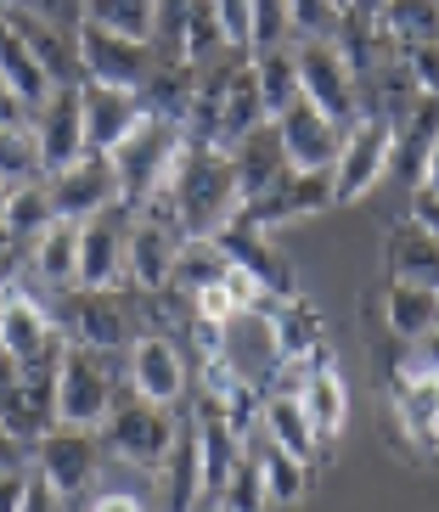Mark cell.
<instances>
[{
	"instance_id": "obj_18",
	"label": "cell",
	"mask_w": 439,
	"mask_h": 512,
	"mask_svg": "<svg viewBox=\"0 0 439 512\" xmlns=\"http://www.w3.org/2000/svg\"><path fill=\"white\" fill-rule=\"evenodd\" d=\"M259 434H271L282 451H293L299 462H310L316 456V445H321V434H316V422H310V411H304V400H299V389H276V394H265L259 400V422H254Z\"/></svg>"
},
{
	"instance_id": "obj_22",
	"label": "cell",
	"mask_w": 439,
	"mask_h": 512,
	"mask_svg": "<svg viewBox=\"0 0 439 512\" xmlns=\"http://www.w3.org/2000/svg\"><path fill=\"white\" fill-rule=\"evenodd\" d=\"M265 119V102H259V85H254V68H231L226 79V96H220V124H214V147L231 152L243 136H254Z\"/></svg>"
},
{
	"instance_id": "obj_2",
	"label": "cell",
	"mask_w": 439,
	"mask_h": 512,
	"mask_svg": "<svg viewBox=\"0 0 439 512\" xmlns=\"http://www.w3.org/2000/svg\"><path fill=\"white\" fill-rule=\"evenodd\" d=\"M186 147H192L186 124L169 119V113H158V107H147V113H141V124L124 136V147L107 152V158H113V169H119L124 209H130V203H136V209L158 203V197L169 192V181H175V169H181Z\"/></svg>"
},
{
	"instance_id": "obj_29",
	"label": "cell",
	"mask_w": 439,
	"mask_h": 512,
	"mask_svg": "<svg viewBox=\"0 0 439 512\" xmlns=\"http://www.w3.org/2000/svg\"><path fill=\"white\" fill-rule=\"evenodd\" d=\"M254 85H259V102H265V119H282L293 102H299V62H293L288 46H271V51H254Z\"/></svg>"
},
{
	"instance_id": "obj_38",
	"label": "cell",
	"mask_w": 439,
	"mask_h": 512,
	"mask_svg": "<svg viewBox=\"0 0 439 512\" xmlns=\"http://www.w3.org/2000/svg\"><path fill=\"white\" fill-rule=\"evenodd\" d=\"M214 23L226 51H254V0H214Z\"/></svg>"
},
{
	"instance_id": "obj_9",
	"label": "cell",
	"mask_w": 439,
	"mask_h": 512,
	"mask_svg": "<svg viewBox=\"0 0 439 512\" xmlns=\"http://www.w3.org/2000/svg\"><path fill=\"white\" fill-rule=\"evenodd\" d=\"M57 355H62V344H57V327H51L46 304L12 287L0 299V361H12L17 372H51Z\"/></svg>"
},
{
	"instance_id": "obj_24",
	"label": "cell",
	"mask_w": 439,
	"mask_h": 512,
	"mask_svg": "<svg viewBox=\"0 0 439 512\" xmlns=\"http://www.w3.org/2000/svg\"><path fill=\"white\" fill-rule=\"evenodd\" d=\"M248 456L259 462V473H265V490H271L276 507H293V501L310 490V462H299L293 451H282L271 434H248Z\"/></svg>"
},
{
	"instance_id": "obj_7",
	"label": "cell",
	"mask_w": 439,
	"mask_h": 512,
	"mask_svg": "<svg viewBox=\"0 0 439 512\" xmlns=\"http://www.w3.org/2000/svg\"><path fill=\"white\" fill-rule=\"evenodd\" d=\"M175 434H181V428H175L169 406H152V400L136 394V400H119L113 417L102 422V451H113L130 467H164Z\"/></svg>"
},
{
	"instance_id": "obj_44",
	"label": "cell",
	"mask_w": 439,
	"mask_h": 512,
	"mask_svg": "<svg viewBox=\"0 0 439 512\" xmlns=\"http://www.w3.org/2000/svg\"><path fill=\"white\" fill-rule=\"evenodd\" d=\"M68 507V501H57L51 496V484L40 479V473H34V484H29V501H23V512H62Z\"/></svg>"
},
{
	"instance_id": "obj_34",
	"label": "cell",
	"mask_w": 439,
	"mask_h": 512,
	"mask_svg": "<svg viewBox=\"0 0 439 512\" xmlns=\"http://www.w3.org/2000/svg\"><path fill=\"white\" fill-rule=\"evenodd\" d=\"M57 220V209H51V192L40 181H23L12 186V197H6V214H0V226H6V237L12 242H34L40 231Z\"/></svg>"
},
{
	"instance_id": "obj_6",
	"label": "cell",
	"mask_w": 439,
	"mask_h": 512,
	"mask_svg": "<svg viewBox=\"0 0 439 512\" xmlns=\"http://www.w3.org/2000/svg\"><path fill=\"white\" fill-rule=\"evenodd\" d=\"M394 169V119L372 113V119H355L344 130V147H338L333 164V203H355Z\"/></svg>"
},
{
	"instance_id": "obj_49",
	"label": "cell",
	"mask_w": 439,
	"mask_h": 512,
	"mask_svg": "<svg viewBox=\"0 0 439 512\" xmlns=\"http://www.w3.org/2000/svg\"><path fill=\"white\" fill-rule=\"evenodd\" d=\"M417 192H434V197H439V141H434V152H428L423 175H417Z\"/></svg>"
},
{
	"instance_id": "obj_19",
	"label": "cell",
	"mask_w": 439,
	"mask_h": 512,
	"mask_svg": "<svg viewBox=\"0 0 439 512\" xmlns=\"http://www.w3.org/2000/svg\"><path fill=\"white\" fill-rule=\"evenodd\" d=\"M259 316H265L271 355L282 366H299V361H310V355L321 349V316L304 299H276L271 310H259Z\"/></svg>"
},
{
	"instance_id": "obj_5",
	"label": "cell",
	"mask_w": 439,
	"mask_h": 512,
	"mask_svg": "<svg viewBox=\"0 0 439 512\" xmlns=\"http://www.w3.org/2000/svg\"><path fill=\"white\" fill-rule=\"evenodd\" d=\"M96 467H102V439L96 428H68V422H51L46 434L34 439V473L51 484L57 501H74L96 484Z\"/></svg>"
},
{
	"instance_id": "obj_8",
	"label": "cell",
	"mask_w": 439,
	"mask_h": 512,
	"mask_svg": "<svg viewBox=\"0 0 439 512\" xmlns=\"http://www.w3.org/2000/svg\"><path fill=\"white\" fill-rule=\"evenodd\" d=\"M181 220L175 214H164L158 203H147V209L130 220V242H124V282H136L141 293H164L169 282H175V254H181Z\"/></svg>"
},
{
	"instance_id": "obj_36",
	"label": "cell",
	"mask_w": 439,
	"mask_h": 512,
	"mask_svg": "<svg viewBox=\"0 0 439 512\" xmlns=\"http://www.w3.org/2000/svg\"><path fill=\"white\" fill-rule=\"evenodd\" d=\"M214 507L220 512H271V490H265V473H259L254 456H237V467L226 473V484H220V496H214Z\"/></svg>"
},
{
	"instance_id": "obj_26",
	"label": "cell",
	"mask_w": 439,
	"mask_h": 512,
	"mask_svg": "<svg viewBox=\"0 0 439 512\" xmlns=\"http://www.w3.org/2000/svg\"><path fill=\"white\" fill-rule=\"evenodd\" d=\"M29 271L51 287H74L79 282V220H51L40 237H34Z\"/></svg>"
},
{
	"instance_id": "obj_35",
	"label": "cell",
	"mask_w": 439,
	"mask_h": 512,
	"mask_svg": "<svg viewBox=\"0 0 439 512\" xmlns=\"http://www.w3.org/2000/svg\"><path fill=\"white\" fill-rule=\"evenodd\" d=\"M378 29L389 34L394 46L439 40V0H389V6L378 12Z\"/></svg>"
},
{
	"instance_id": "obj_50",
	"label": "cell",
	"mask_w": 439,
	"mask_h": 512,
	"mask_svg": "<svg viewBox=\"0 0 439 512\" xmlns=\"http://www.w3.org/2000/svg\"><path fill=\"white\" fill-rule=\"evenodd\" d=\"M6 197H12V181H6V175H0V214H6Z\"/></svg>"
},
{
	"instance_id": "obj_33",
	"label": "cell",
	"mask_w": 439,
	"mask_h": 512,
	"mask_svg": "<svg viewBox=\"0 0 439 512\" xmlns=\"http://www.w3.org/2000/svg\"><path fill=\"white\" fill-rule=\"evenodd\" d=\"M231 254L220 237H186L181 254H175V287L181 293H203V287H214L220 276H226Z\"/></svg>"
},
{
	"instance_id": "obj_39",
	"label": "cell",
	"mask_w": 439,
	"mask_h": 512,
	"mask_svg": "<svg viewBox=\"0 0 439 512\" xmlns=\"http://www.w3.org/2000/svg\"><path fill=\"white\" fill-rule=\"evenodd\" d=\"M400 68L417 85V96L439 102V40H423V46H400Z\"/></svg>"
},
{
	"instance_id": "obj_45",
	"label": "cell",
	"mask_w": 439,
	"mask_h": 512,
	"mask_svg": "<svg viewBox=\"0 0 439 512\" xmlns=\"http://www.w3.org/2000/svg\"><path fill=\"white\" fill-rule=\"evenodd\" d=\"M91 512H147L136 496H124V490H102V496L91 501Z\"/></svg>"
},
{
	"instance_id": "obj_1",
	"label": "cell",
	"mask_w": 439,
	"mask_h": 512,
	"mask_svg": "<svg viewBox=\"0 0 439 512\" xmlns=\"http://www.w3.org/2000/svg\"><path fill=\"white\" fill-rule=\"evenodd\" d=\"M158 203L175 209L186 237H220L226 226H237V214H243V186H237L231 152L192 141L181 169H175V181H169V192L158 197Z\"/></svg>"
},
{
	"instance_id": "obj_23",
	"label": "cell",
	"mask_w": 439,
	"mask_h": 512,
	"mask_svg": "<svg viewBox=\"0 0 439 512\" xmlns=\"http://www.w3.org/2000/svg\"><path fill=\"white\" fill-rule=\"evenodd\" d=\"M197 501H209V490H203V451H197V434L186 422L164 456V512H192Z\"/></svg>"
},
{
	"instance_id": "obj_16",
	"label": "cell",
	"mask_w": 439,
	"mask_h": 512,
	"mask_svg": "<svg viewBox=\"0 0 439 512\" xmlns=\"http://www.w3.org/2000/svg\"><path fill=\"white\" fill-rule=\"evenodd\" d=\"M79 107H85V147L91 152H119L124 136L147 113L141 91H113V85H79Z\"/></svg>"
},
{
	"instance_id": "obj_27",
	"label": "cell",
	"mask_w": 439,
	"mask_h": 512,
	"mask_svg": "<svg viewBox=\"0 0 439 512\" xmlns=\"http://www.w3.org/2000/svg\"><path fill=\"white\" fill-rule=\"evenodd\" d=\"M74 344L102 349V355L130 344V327H124V310L113 304V293H85V287H79V299H74Z\"/></svg>"
},
{
	"instance_id": "obj_43",
	"label": "cell",
	"mask_w": 439,
	"mask_h": 512,
	"mask_svg": "<svg viewBox=\"0 0 439 512\" xmlns=\"http://www.w3.org/2000/svg\"><path fill=\"white\" fill-rule=\"evenodd\" d=\"M411 220L439 237V197H434V192H417V197H411Z\"/></svg>"
},
{
	"instance_id": "obj_42",
	"label": "cell",
	"mask_w": 439,
	"mask_h": 512,
	"mask_svg": "<svg viewBox=\"0 0 439 512\" xmlns=\"http://www.w3.org/2000/svg\"><path fill=\"white\" fill-rule=\"evenodd\" d=\"M29 484H34V473H23V467H6V473H0V512H23V501H29Z\"/></svg>"
},
{
	"instance_id": "obj_51",
	"label": "cell",
	"mask_w": 439,
	"mask_h": 512,
	"mask_svg": "<svg viewBox=\"0 0 439 512\" xmlns=\"http://www.w3.org/2000/svg\"><path fill=\"white\" fill-rule=\"evenodd\" d=\"M0 248H12V237H6V226H0Z\"/></svg>"
},
{
	"instance_id": "obj_4",
	"label": "cell",
	"mask_w": 439,
	"mask_h": 512,
	"mask_svg": "<svg viewBox=\"0 0 439 512\" xmlns=\"http://www.w3.org/2000/svg\"><path fill=\"white\" fill-rule=\"evenodd\" d=\"M293 62H299V96L349 130V119H355V85H361L349 51L338 46L333 34H316V40L293 46Z\"/></svg>"
},
{
	"instance_id": "obj_25",
	"label": "cell",
	"mask_w": 439,
	"mask_h": 512,
	"mask_svg": "<svg viewBox=\"0 0 439 512\" xmlns=\"http://www.w3.org/2000/svg\"><path fill=\"white\" fill-rule=\"evenodd\" d=\"M383 321H389L394 338L417 344V338H428L439 327V293L434 287H417V282H389V293H383Z\"/></svg>"
},
{
	"instance_id": "obj_32",
	"label": "cell",
	"mask_w": 439,
	"mask_h": 512,
	"mask_svg": "<svg viewBox=\"0 0 439 512\" xmlns=\"http://www.w3.org/2000/svg\"><path fill=\"white\" fill-rule=\"evenodd\" d=\"M85 23L107 34H124V40H147L158 29V0H85Z\"/></svg>"
},
{
	"instance_id": "obj_3",
	"label": "cell",
	"mask_w": 439,
	"mask_h": 512,
	"mask_svg": "<svg viewBox=\"0 0 439 512\" xmlns=\"http://www.w3.org/2000/svg\"><path fill=\"white\" fill-rule=\"evenodd\" d=\"M119 406L113 394V372H107V355L102 349H85V344H62L57 366H51V411L57 422L68 428H102Z\"/></svg>"
},
{
	"instance_id": "obj_46",
	"label": "cell",
	"mask_w": 439,
	"mask_h": 512,
	"mask_svg": "<svg viewBox=\"0 0 439 512\" xmlns=\"http://www.w3.org/2000/svg\"><path fill=\"white\" fill-rule=\"evenodd\" d=\"M6 467H23V439H17L12 428H6V417H0V473H6Z\"/></svg>"
},
{
	"instance_id": "obj_14",
	"label": "cell",
	"mask_w": 439,
	"mask_h": 512,
	"mask_svg": "<svg viewBox=\"0 0 439 512\" xmlns=\"http://www.w3.org/2000/svg\"><path fill=\"white\" fill-rule=\"evenodd\" d=\"M276 124V141H282V158H288V169H333L338 164V147H344V124H333L321 107H310L299 96V102L282 113Z\"/></svg>"
},
{
	"instance_id": "obj_20",
	"label": "cell",
	"mask_w": 439,
	"mask_h": 512,
	"mask_svg": "<svg viewBox=\"0 0 439 512\" xmlns=\"http://www.w3.org/2000/svg\"><path fill=\"white\" fill-rule=\"evenodd\" d=\"M231 164H237L243 203H254L259 192H271V186L288 175V158H282V141H276V124H259L254 136L237 141V147H231Z\"/></svg>"
},
{
	"instance_id": "obj_17",
	"label": "cell",
	"mask_w": 439,
	"mask_h": 512,
	"mask_svg": "<svg viewBox=\"0 0 439 512\" xmlns=\"http://www.w3.org/2000/svg\"><path fill=\"white\" fill-rule=\"evenodd\" d=\"M383 259H389V282H417L439 293V237L423 231L417 220H400L383 237Z\"/></svg>"
},
{
	"instance_id": "obj_48",
	"label": "cell",
	"mask_w": 439,
	"mask_h": 512,
	"mask_svg": "<svg viewBox=\"0 0 439 512\" xmlns=\"http://www.w3.org/2000/svg\"><path fill=\"white\" fill-rule=\"evenodd\" d=\"M17 271H23V265H17V254H12V248H0V299L17 287Z\"/></svg>"
},
{
	"instance_id": "obj_37",
	"label": "cell",
	"mask_w": 439,
	"mask_h": 512,
	"mask_svg": "<svg viewBox=\"0 0 439 512\" xmlns=\"http://www.w3.org/2000/svg\"><path fill=\"white\" fill-rule=\"evenodd\" d=\"M34 169H40V147H34V130L23 124H0V175L12 186H23V181H34Z\"/></svg>"
},
{
	"instance_id": "obj_28",
	"label": "cell",
	"mask_w": 439,
	"mask_h": 512,
	"mask_svg": "<svg viewBox=\"0 0 439 512\" xmlns=\"http://www.w3.org/2000/svg\"><path fill=\"white\" fill-rule=\"evenodd\" d=\"M0 85H12V91L23 96L29 107H40L51 91H57V85H51V74L34 62V51L23 46V34H17L6 17H0Z\"/></svg>"
},
{
	"instance_id": "obj_31",
	"label": "cell",
	"mask_w": 439,
	"mask_h": 512,
	"mask_svg": "<svg viewBox=\"0 0 439 512\" xmlns=\"http://www.w3.org/2000/svg\"><path fill=\"white\" fill-rule=\"evenodd\" d=\"M175 34H181V40H175V57H181L186 68H203L209 57H220V51H226L220 23H214V0H186Z\"/></svg>"
},
{
	"instance_id": "obj_13",
	"label": "cell",
	"mask_w": 439,
	"mask_h": 512,
	"mask_svg": "<svg viewBox=\"0 0 439 512\" xmlns=\"http://www.w3.org/2000/svg\"><path fill=\"white\" fill-rule=\"evenodd\" d=\"M34 147H40V169L57 175V169L79 164L85 158V107H79V85H57L46 102L34 107Z\"/></svg>"
},
{
	"instance_id": "obj_47",
	"label": "cell",
	"mask_w": 439,
	"mask_h": 512,
	"mask_svg": "<svg viewBox=\"0 0 439 512\" xmlns=\"http://www.w3.org/2000/svg\"><path fill=\"white\" fill-rule=\"evenodd\" d=\"M411 361L423 366V372H434V377H439V327L428 332V338H417V349H411Z\"/></svg>"
},
{
	"instance_id": "obj_15",
	"label": "cell",
	"mask_w": 439,
	"mask_h": 512,
	"mask_svg": "<svg viewBox=\"0 0 439 512\" xmlns=\"http://www.w3.org/2000/svg\"><path fill=\"white\" fill-rule=\"evenodd\" d=\"M130 389L141 394V400H152V406H181L186 400V361L181 349L169 344V338H136L130 344Z\"/></svg>"
},
{
	"instance_id": "obj_41",
	"label": "cell",
	"mask_w": 439,
	"mask_h": 512,
	"mask_svg": "<svg viewBox=\"0 0 439 512\" xmlns=\"http://www.w3.org/2000/svg\"><path fill=\"white\" fill-rule=\"evenodd\" d=\"M293 29V17H288V0H254V51H271L282 46Z\"/></svg>"
},
{
	"instance_id": "obj_40",
	"label": "cell",
	"mask_w": 439,
	"mask_h": 512,
	"mask_svg": "<svg viewBox=\"0 0 439 512\" xmlns=\"http://www.w3.org/2000/svg\"><path fill=\"white\" fill-rule=\"evenodd\" d=\"M288 17H293V29L304 34V40H316V34H333L338 29V17H349L338 0H288Z\"/></svg>"
},
{
	"instance_id": "obj_10",
	"label": "cell",
	"mask_w": 439,
	"mask_h": 512,
	"mask_svg": "<svg viewBox=\"0 0 439 512\" xmlns=\"http://www.w3.org/2000/svg\"><path fill=\"white\" fill-rule=\"evenodd\" d=\"M79 40V85H113V91H147L152 79V46L147 40H124V34L107 29H85L74 34Z\"/></svg>"
},
{
	"instance_id": "obj_11",
	"label": "cell",
	"mask_w": 439,
	"mask_h": 512,
	"mask_svg": "<svg viewBox=\"0 0 439 512\" xmlns=\"http://www.w3.org/2000/svg\"><path fill=\"white\" fill-rule=\"evenodd\" d=\"M124 242H130V209H113L79 220V282L85 293H113L124 282Z\"/></svg>"
},
{
	"instance_id": "obj_52",
	"label": "cell",
	"mask_w": 439,
	"mask_h": 512,
	"mask_svg": "<svg viewBox=\"0 0 439 512\" xmlns=\"http://www.w3.org/2000/svg\"><path fill=\"white\" fill-rule=\"evenodd\" d=\"M338 6H344V12H349V0H338Z\"/></svg>"
},
{
	"instance_id": "obj_21",
	"label": "cell",
	"mask_w": 439,
	"mask_h": 512,
	"mask_svg": "<svg viewBox=\"0 0 439 512\" xmlns=\"http://www.w3.org/2000/svg\"><path fill=\"white\" fill-rule=\"evenodd\" d=\"M293 389H299L304 411L316 422V434L338 439V428H344V417H349V389H344V377H338V366L327 361V355H316V366H310Z\"/></svg>"
},
{
	"instance_id": "obj_12",
	"label": "cell",
	"mask_w": 439,
	"mask_h": 512,
	"mask_svg": "<svg viewBox=\"0 0 439 512\" xmlns=\"http://www.w3.org/2000/svg\"><path fill=\"white\" fill-rule=\"evenodd\" d=\"M46 192H51L57 220H91V214L124 203V197H119V169H113L107 152H85L79 164L57 169V175L46 181Z\"/></svg>"
},
{
	"instance_id": "obj_30",
	"label": "cell",
	"mask_w": 439,
	"mask_h": 512,
	"mask_svg": "<svg viewBox=\"0 0 439 512\" xmlns=\"http://www.w3.org/2000/svg\"><path fill=\"white\" fill-rule=\"evenodd\" d=\"M434 141H439V102L417 96L411 119L394 124V164L417 181V175H423V164H428V152H434Z\"/></svg>"
}]
</instances>
